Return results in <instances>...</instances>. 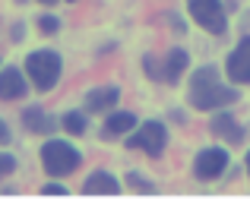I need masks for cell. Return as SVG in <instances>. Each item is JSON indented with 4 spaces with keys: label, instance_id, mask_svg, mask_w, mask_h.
I'll return each instance as SVG.
<instances>
[{
    "label": "cell",
    "instance_id": "cell-1",
    "mask_svg": "<svg viewBox=\"0 0 250 199\" xmlns=\"http://www.w3.org/2000/svg\"><path fill=\"white\" fill-rule=\"evenodd\" d=\"M238 101V92L231 85H222L215 66H200L190 79V104L196 111H219L225 104Z\"/></svg>",
    "mask_w": 250,
    "mask_h": 199
},
{
    "label": "cell",
    "instance_id": "cell-2",
    "mask_svg": "<svg viewBox=\"0 0 250 199\" xmlns=\"http://www.w3.org/2000/svg\"><path fill=\"white\" fill-rule=\"evenodd\" d=\"M25 70H29V79L35 89L48 92L61 79V57L54 51H35V54L25 57Z\"/></svg>",
    "mask_w": 250,
    "mask_h": 199
},
{
    "label": "cell",
    "instance_id": "cell-3",
    "mask_svg": "<svg viewBox=\"0 0 250 199\" xmlns=\"http://www.w3.org/2000/svg\"><path fill=\"white\" fill-rule=\"evenodd\" d=\"M42 164H44V171L54 174V177L70 174V171L80 168V152L70 142H63V139H51V142L42 145Z\"/></svg>",
    "mask_w": 250,
    "mask_h": 199
},
{
    "label": "cell",
    "instance_id": "cell-4",
    "mask_svg": "<svg viewBox=\"0 0 250 199\" xmlns=\"http://www.w3.org/2000/svg\"><path fill=\"white\" fill-rule=\"evenodd\" d=\"M187 10L196 25L209 32V35H225L228 32V16L222 0H187Z\"/></svg>",
    "mask_w": 250,
    "mask_h": 199
},
{
    "label": "cell",
    "instance_id": "cell-5",
    "mask_svg": "<svg viewBox=\"0 0 250 199\" xmlns=\"http://www.w3.org/2000/svg\"><path fill=\"white\" fill-rule=\"evenodd\" d=\"M130 149H140V152H146V155H152V158H159L162 152H165V145H168V130H165V123H159V120H146L140 130L130 136Z\"/></svg>",
    "mask_w": 250,
    "mask_h": 199
},
{
    "label": "cell",
    "instance_id": "cell-6",
    "mask_svg": "<svg viewBox=\"0 0 250 199\" xmlns=\"http://www.w3.org/2000/svg\"><path fill=\"white\" fill-rule=\"evenodd\" d=\"M225 171H228V152L219 149V145L203 149L200 155L193 158V174L200 177V180H215V177H222Z\"/></svg>",
    "mask_w": 250,
    "mask_h": 199
},
{
    "label": "cell",
    "instance_id": "cell-7",
    "mask_svg": "<svg viewBox=\"0 0 250 199\" xmlns=\"http://www.w3.org/2000/svg\"><path fill=\"white\" fill-rule=\"evenodd\" d=\"M225 70H228V79H231V82H238V85H247L250 82V35L241 38L238 48L228 54Z\"/></svg>",
    "mask_w": 250,
    "mask_h": 199
},
{
    "label": "cell",
    "instance_id": "cell-8",
    "mask_svg": "<svg viewBox=\"0 0 250 199\" xmlns=\"http://www.w3.org/2000/svg\"><path fill=\"white\" fill-rule=\"evenodd\" d=\"M25 89H29V85H25V76L16 66H3V70H0V98H3V101L22 98Z\"/></svg>",
    "mask_w": 250,
    "mask_h": 199
},
{
    "label": "cell",
    "instance_id": "cell-9",
    "mask_svg": "<svg viewBox=\"0 0 250 199\" xmlns=\"http://www.w3.org/2000/svg\"><path fill=\"white\" fill-rule=\"evenodd\" d=\"M209 130H212L219 139H225V142H234V145L244 142V136H247V130L241 127V123L234 120L231 114H215L212 123H209Z\"/></svg>",
    "mask_w": 250,
    "mask_h": 199
},
{
    "label": "cell",
    "instance_id": "cell-10",
    "mask_svg": "<svg viewBox=\"0 0 250 199\" xmlns=\"http://www.w3.org/2000/svg\"><path fill=\"white\" fill-rule=\"evenodd\" d=\"M117 98H121V89H117V85H102V89H92L89 95H85V108H89L92 114H104V111H111L117 104Z\"/></svg>",
    "mask_w": 250,
    "mask_h": 199
},
{
    "label": "cell",
    "instance_id": "cell-11",
    "mask_svg": "<svg viewBox=\"0 0 250 199\" xmlns=\"http://www.w3.org/2000/svg\"><path fill=\"white\" fill-rule=\"evenodd\" d=\"M187 66H190L187 51H184V48H171L168 57H165V66H162V79H165V82H177Z\"/></svg>",
    "mask_w": 250,
    "mask_h": 199
},
{
    "label": "cell",
    "instance_id": "cell-12",
    "mask_svg": "<svg viewBox=\"0 0 250 199\" xmlns=\"http://www.w3.org/2000/svg\"><path fill=\"white\" fill-rule=\"evenodd\" d=\"M136 127V117L130 114V111H114V114L104 120V133L108 136H124V133H130Z\"/></svg>",
    "mask_w": 250,
    "mask_h": 199
},
{
    "label": "cell",
    "instance_id": "cell-13",
    "mask_svg": "<svg viewBox=\"0 0 250 199\" xmlns=\"http://www.w3.org/2000/svg\"><path fill=\"white\" fill-rule=\"evenodd\" d=\"M117 180L111 174H104V171H95V174H89V180L83 183V193H117Z\"/></svg>",
    "mask_w": 250,
    "mask_h": 199
},
{
    "label": "cell",
    "instance_id": "cell-14",
    "mask_svg": "<svg viewBox=\"0 0 250 199\" xmlns=\"http://www.w3.org/2000/svg\"><path fill=\"white\" fill-rule=\"evenodd\" d=\"M22 120H25V127H29L32 133H51V130H54V120H51L42 108H29L22 114Z\"/></svg>",
    "mask_w": 250,
    "mask_h": 199
},
{
    "label": "cell",
    "instance_id": "cell-15",
    "mask_svg": "<svg viewBox=\"0 0 250 199\" xmlns=\"http://www.w3.org/2000/svg\"><path fill=\"white\" fill-rule=\"evenodd\" d=\"M63 130H67L70 136H83L85 133V117L80 114V111H70V114L63 117Z\"/></svg>",
    "mask_w": 250,
    "mask_h": 199
},
{
    "label": "cell",
    "instance_id": "cell-16",
    "mask_svg": "<svg viewBox=\"0 0 250 199\" xmlns=\"http://www.w3.org/2000/svg\"><path fill=\"white\" fill-rule=\"evenodd\" d=\"M38 29H42L44 35H51V32L61 29V22H57V16H42V19H38Z\"/></svg>",
    "mask_w": 250,
    "mask_h": 199
},
{
    "label": "cell",
    "instance_id": "cell-17",
    "mask_svg": "<svg viewBox=\"0 0 250 199\" xmlns=\"http://www.w3.org/2000/svg\"><path fill=\"white\" fill-rule=\"evenodd\" d=\"M13 171H16V158H13V155H3V152H0V177L13 174Z\"/></svg>",
    "mask_w": 250,
    "mask_h": 199
},
{
    "label": "cell",
    "instance_id": "cell-18",
    "mask_svg": "<svg viewBox=\"0 0 250 199\" xmlns=\"http://www.w3.org/2000/svg\"><path fill=\"white\" fill-rule=\"evenodd\" d=\"M44 193H57V196H63V193H67V187H61V183H48V187H44Z\"/></svg>",
    "mask_w": 250,
    "mask_h": 199
},
{
    "label": "cell",
    "instance_id": "cell-19",
    "mask_svg": "<svg viewBox=\"0 0 250 199\" xmlns=\"http://www.w3.org/2000/svg\"><path fill=\"white\" fill-rule=\"evenodd\" d=\"M3 142H10V130H6V123L0 120V145H3Z\"/></svg>",
    "mask_w": 250,
    "mask_h": 199
},
{
    "label": "cell",
    "instance_id": "cell-20",
    "mask_svg": "<svg viewBox=\"0 0 250 199\" xmlns=\"http://www.w3.org/2000/svg\"><path fill=\"white\" fill-rule=\"evenodd\" d=\"M247 174H250V152H247Z\"/></svg>",
    "mask_w": 250,
    "mask_h": 199
},
{
    "label": "cell",
    "instance_id": "cell-21",
    "mask_svg": "<svg viewBox=\"0 0 250 199\" xmlns=\"http://www.w3.org/2000/svg\"><path fill=\"white\" fill-rule=\"evenodd\" d=\"M42 3H54V0H42Z\"/></svg>",
    "mask_w": 250,
    "mask_h": 199
}]
</instances>
